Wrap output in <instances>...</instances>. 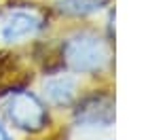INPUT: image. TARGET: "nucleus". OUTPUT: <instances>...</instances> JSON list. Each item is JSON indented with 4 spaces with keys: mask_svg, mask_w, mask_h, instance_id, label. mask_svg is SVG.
<instances>
[{
    "mask_svg": "<svg viewBox=\"0 0 148 140\" xmlns=\"http://www.w3.org/2000/svg\"><path fill=\"white\" fill-rule=\"evenodd\" d=\"M62 55L70 70L83 72V74H95L108 66L110 47L102 36L93 32H78L64 43Z\"/></svg>",
    "mask_w": 148,
    "mask_h": 140,
    "instance_id": "nucleus-1",
    "label": "nucleus"
},
{
    "mask_svg": "<svg viewBox=\"0 0 148 140\" xmlns=\"http://www.w3.org/2000/svg\"><path fill=\"white\" fill-rule=\"evenodd\" d=\"M9 119L13 121V125L23 132H36L45 130L49 125V112L47 106L42 104V100L38 96H34L32 91H17L9 102Z\"/></svg>",
    "mask_w": 148,
    "mask_h": 140,
    "instance_id": "nucleus-2",
    "label": "nucleus"
},
{
    "mask_svg": "<svg viewBox=\"0 0 148 140\" xmlns=\"http://www.w3.org/2000/svg\"><path fill=\"white\" fill-rule=\"evenodd\" d=\"M74 117L80 128H108L114 121V100L104 93H93L78 104Z\"/></svg>",
    "mask_w": 148,
    "mask_h": 140,
    "instance_id": "nucleus-3",
    "label": "nucleus"
},
{
    "mask_svg": "<svg viewBox=\"0 0 148 140\" xmlns=\"http://www.w3.org/2000/svg\"><path fill=\"white\" fill-rule=\"evenodd\" d=\"M45 26H47L45 19L40 17L36 11L19 9V11H13L11 15L6 17V21L2 26V38L6 43H17V41H21V38L38 34Z\"/></svg>",
    "mask_w": 148,
    "mask_h": 140,
    "instance_id": "nucleus-4",
    "label": "nucleus"
},
{
    "mask_svg": "<svg viewBox=\"0 0 148 140\" xmlns=\"http://www.w3.org/2000/svg\"><path fill=\"white\" fill-rule=\"evenodd\" d=\"M45 96L55 106H68L76 98V81L72 77H53L45 83Z\"/></svg>",
    "mask_w": 148,
    "mask_h": 140,
    "instance_id": "nucleus-5",
    "label": "nucleus"
},
{
    "mask_svg": "<svg viewBox=\"0 0 148 140\" xmlns=\"http://www.w3.org/2000/svg\"><path fill=\"white\" fill-rule=\"evenodd\" d=\"M106 4H108V0H59L57 6L68 17H87L97 13Z\"/></svg>",
    "mask_w": 148,
    "mask_h": 140,
    "instance_id": "nucleus-6",
    "label": "nucleus"
},
{
    "mask_svg": "<svg viewBox=\"0 0 148 140\" xmlns=\"http://www.w3.org/2000/svg\"><path fill=\"white\" fill-rule=\"evenodd\" d=\"M0 140H13V138H11V134L6 132L4 125H0Z\"/></svg>",
    "mask_w": 148,
    "mask_h": 140,
    "instance_id": "nucleus-7",
    "label": "nucleus"
}]
</instances>
